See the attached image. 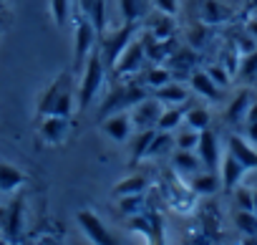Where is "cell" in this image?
I'll return each instance as SVG.
<instances>
[{"mask_svg": "<svg viewBox=\"0 0 257 245\" xmlns=\"http://www.w3.org/2000/svg\"><path fill=\"white\" fill-rule=\"evenodd\" d=\"M26 182H28V177H26L23 170H18L16 165L0 159V195H13V192H18Z\"/></svg>", "mask_w": 257, "mask_h": 245, "instance_id": "obj_17", "label": "cell"}, {"mask_svg": "<svg viewBox=\"0 0 257 245\" xmlns=\"http://www.w3.org/2000/svg\"><path fill=\"white\" fill-rule=\"evenodd\" d=\"M169 68H172L174 78H177V76H182V73H187V76H189V73L197 68V51H194L192 46L177 48V51L169 56Z\"/></svg>", "mask_w": 257, "mask_h": 245, "instance_id": "obj_21", "label": "cell"}, {"mask_svg": "<svg viewBox=\"0 0 257 245\" xmlns=\"http://www.w3.org/2000/svg\"><path fill=\"white\" fill-rule=\"evenodd\" d=\"M169 81H174V73H172V68L167 63H154L144 73V86L152 89V91L159 89V86H164V84H169Z\"/></svg>", "mask_w": 257, "mask_h": 245, "instance_id": "obj_27", "label": "cell"}, {"mask_svg": "<svg viewBox=\"0 0 257 245\" xmlns=\"http://www.w3.org/2000/svg\"><path fill=\"white\" fill-rule=\"evenodd\" d=\"M232 18V11L222 3V0H202V8H199V21L209 28L222 26Z\"/></svg>", "mask_w": 257, "mask_h": 245, "instance_id": "obj_18", "label": "cell"}, {"mask_svg": "<svg viewBox=\"0 0 257 245\" xmlns=\"http://www.w3.org/2000/svg\"><path fill=\"white\" fill-rule=\"evenodd\" d=\"M184 111H187V104H182V106H164L157 129H162V132H177L184 124Z\"/></svg>", "mask_w": 257, "mask_h": 245, "instance_id": "obj_26", "label": "cell"}, {"mask_svg": "<svg viewBox=\"0 0 257 245\" xmlns=\"http://www.w3.org/2000/svg\"><path fill=\"white\" fill-rule=\"evenodd\" d=\"M123 23H139L147 16V0H118Z\"/></svg>", "mask_w": 257, "mask_h": 245, "instance_id": "obj_29", "label": "cell"}, {"mask_svg": "<svg viewBox=\"0 0 257 245\" xmlns=\"http://www.w3.org/2000/svg\"><path fill=\"white\" fill-rule=\"evenodd\" d=\"M197 154L204 165V170H217L219 167V159H222V152H219V137L212 132V129H202L199 134V144H197Z\"/></svg>", "mask_w": 257, "mask_h": 245, "instance_id": "obj_13", "label": "cell"}, {"mask_svg": "<svg viewBox=\"0 0 257 245\" xmlns=\"http://www.w3.org/2000/svg\"><path fill=\"white\" fill-rule=\"evenodd\" d=\"M189 89H192L197 96L207 99V101L219 99V86L209 78V73H207L204 68H194V71L189 73Z\"/></svg>", "mask_w": 257, "mask_h": 245, "instance_id": "obj_19", "label": "cell"}, {"mask_svg": "<svg viewBox=\"0 0 257 245\" xmlns=\"http://www.w3.org/2000/svg\"><path fill=\"white\" fill-rule=\"evenodd\" d=\"M249 104H252V91H249V89H242V91L229 101V106H227V111H224L227 121H232V124H237V121H244Z\"/></svg>", "mask_w": 257, "mask_h": 245, "instance_id": "obj_24", "label": "cell"}, {"mask_svg": "<svg viewBox=\"0 0 257 245\" xmlns=\"http://www.w3.org/2000/svg\"><path fill=\"white\" fill-rule=\"evenodd\" d=\"M234 200H237V210H254V200H252V190L247 185H237L234 190Z\"/></svg>", "mask_w": 257, "mask_h": 245, "instance_id": "obj_40", "label": "cell"}, {"mask_svg": "<svg viewBox=\"0 0 257 245\" xmlns=\"http://www.w3.org/2000/svg\"><path fill=\"white\" fill-rule=\"evenodd\" d=\"M48 6H51V18L58 28H63L71 16H73V0H48Z\"/></svg>", "mask_w": 257, "mask_h": 245, "instance_id": "obj_33", "label": "cell"}, {"mask_svg": "<svg viewBox=\"0 0 257 245\" xmlns=\"http://www.w3.org/2000/svg\"><path fill=\"white\" fill-rule=\"evenodd\" d=\"M147 33H152V36L159 38V41H169V38H174V16L157 13V18L149 21Z\"/></svg>", "mask_w": 257, "mask_h": 245, "instance_id": "obj_28", "label": "cell"}, {"mask_svg": "<svg viewBox=\"0 0 257 245\" xmlns=\"http://www.w3.org/2000/svg\"><path fill=\"white\" fill-rule=\"evenodd\" d=\"M204 71L209 73V78H212V81H214V84H217L219 89L229 86V81H232V73H229V71H227V68H224V66L219 63V61H217V63H209V66H207Z\"/></svg>", "mask_w": 257, "mask_h": 245, "instance_id": "obj_39", "label": "cell"}, {"mask_svg": "<svg viewBox=\"0 0 257 245\" xmlns=\"http://www.w3.org/2000/svg\"><path fill=\"white\" fill-rule=\"evenodd\" d=\"M147 96H149L147 86H139L137 81H128V78H118V84L111 89V94L106 96V101L101 106V119L108 114H116V111H128L134 104H139Z\"/></svg>", "mask_w": 257, "mask_h": 245, "instance_id": "obj_3", "label": "cell"}, {"mask_svg": "<svg viewBox=\"0 0 257 245\" xmlns=\"http://www.w3.org/2000/svg\"><path fill=\"white\" fill-rule=\"evenodd\" d=\"M217 61H219V63H222V66H224V68H227V71L232 73V76H237V66H239V53L234 51V46H232V48H227V51H222V56H219Z\"/></svg>", "mask_w": 257, "mask_h": 245, "instance_id": "obj_41", "label": "cell"}, {"mask_svg": "<svg viewBox=\"0 0 257 245\" xmlns=\"http://www.w3.org/2000/svg\"><path fill=\"white\" fill-rule=\"evenodd\" d=\"M0 232L8 242H18L23 232V197L11 200L6 207H0Z\"/></svg>", "mask_w": 257, "mask_h": 245, "instance_id": "obj_9", "label": "cell"}, {"mask_svg": "<svg viewBox=\"0 0 257 245\" xmlns=\"http://www.w3.org/2000/svg\"><path fill=\"white\" fill-rule=\"evenodd\" d=\"M237 76L244 78V81H252L257 78V48L239 56V66H237Z\"/></svg>", "mask_w": 257, "mask_h": 245, "instance_id": "obj_37", "label": "cell"}, {"mask_svg": "<svg viewBox=\"0 0 257 245\" xmlns=\"http://www.w3.org/2000/svg\"><path fill=\"white\" fill-rule=\"evenodd\" d=\"M3 3H6V0H0V8H3Z\"/></svg>", "mask_w": 257, "mask_h": 245, "instance_id": "obj_50", "label": "cell"}, {"mask_svg": "<svg viewBox=\"0 0 257 245\" xmlns=\"http://www.w3.org/2000/svg\"><path fill=\"white\" fill-rule=\"evenodd\" d=\"M154 6L157 13H164V16H177L179 13V0H149Z\"/></svg>", "mask_w": 257, "mask_h": 245, "instance_id": "obj_42", "label": "cell"}, {"mask_svg": "<svg viewBox=\"0 0 257 245\" xmlns=\"http://www.w3.org/2000/svg\"><path fill=\"white\" fill-rule=\"evenodd\" d=\"M199 134H202V132H197V129L182 124V127L174 132V149H189V152H197Z\"/></svg>", "mask_w": 257, "mask_h": 245, "instance_id": "obj_32", "label": "cell"}, {"mask_svg": "<svg viewBox=\"0 0 257 245\" xmlns=\"http://www.w3.org/2000/svg\"><path fill=\"white\" fill-rule=\"evenodd\" d=\"M247 139L252 144H257V121H252V124H247Z\"/></svg>", "mask_w": 257, "mask_h": 245, "instance_id": "obj_45", "label": "cell"}, {"mask_svg": "<svg viewBox=\"0 0 257 245\" xmlns=\"http://www.w3.org/2000/svg\"><path fill=\"white\" fill-rule=\"evenodd\" d=\"M162 111H164V104L157 96H147V99H142L139 104H134L132 109H128V114H132V124H134L137 132L157 129Z\"/></svg>", "mask_w": 257, "mask_h": 245, "instance_id": "obj_8", "label": "cell"}, {"mask_svg": "<svg viewBox=\"0 0 257 245\" xmlns=\"http://www.w3.org/2000/svg\"><path fill=\"white\" fill-rule=\"evenodd\" d=\"M234 227L242 235H257V212L254 210H237L234 212Z\"/></svg>", "mask_w": 257, "mask_h": 245, "instance_id": "obj_34", "label": "cell"}, {"mask_svg": "<svg viewBox=\"0 0 257 245\" xmlns=\"http://www.w3.org/2000/svg\"><path fill=\"white\" fill-rule=\"evenodd\" d=\"M144 195H147V192H144ZM144 195H123V197H118V210H121V215L132 217V215H137V212H144Z\"/></svg>", "mask_w": 257, "mask_h": 245, "instance_id": "obj_38", "label": "cell"}, {"mask_svg": "<svg viewBox=\"0 0 257 245\" xmlns=\"http://www.w3.org/2000/svg\"><path fill=\"white\" fill-rule=\"evenodd\" d=\"M142 41H144L147 61H152V63H164V61H169V56L177 51L174 38H169V41H159V38H154L152 33H144Z\"/></svg>", "mask_w": 257, "mask_h": 245, "instance_id": "obj_16", "label": "cell"}, {"mask_svg": "<svg viewBox=\"0 0 257 245\" xmlns=\"http://www.w3.org/2000/svg\"><path fill=\"white\" fill-rule=\"evenodd\" d=\"M137 28H139L137 23H123L121 28L111 31L103 38V43H101V58H103L106 68H113V63L118 61V56L123 53V48L137 38Z\"/></svg>", "mask_w": 257, "mask_h": 245, "instance_id": "obj_6", "label": "cell"}, {"mask_svg": "<svg viewBox=\"0 0 257 245\" xmlns=\"http://www.w3.org/2000/svg\"><path fill=\"white\" fill-rule=\"evenodd\" d=\"M227 149L237 157V162H242V167L247 172H257V144H249V139H244L239 134H229Z\"/></svg>", "mask_w": 257, "mask_h": 245, "instance_id": "obj_14", "label": "cell"}, {"mask_svg": "<svg viewBox=\"0 0 257 245\" xmlns=\"http://www.w3.org/2000/svg\"><path fill=\"white\" fill-rule=\"evenodd\" d=\"M254 16H257V3H254Z\"/></svg>", "mask_w": 257, "mask_h": 245, "instance_id": "obj_51", "label": "cell"}, {"mask_svg": "<svg viewBox=\"0 0 257 245\" xmlns=\"http://www.w3.org/2000/svg\"><path fill=\"white\" fill-rule=\"evenodd\" d=\"M172 165H174V170H177L179 175L192 177V175H197V172H199L202 159H199V154H197V152H189V149H177V152H174V157H172Z\"/></svg>", "mask_w": 257, "mask_h": 245, "instance_id": "obj_23", "label": "cell"}, {"mask_svg": "<svg viewBox=\"0 0 257 245\" xmlns=\"http://www.w3.org/2000/svg\"><path fill=\"white\" fill-rule=\"evenodd\" d=\"M96 38H98L96 26L78 13L73 23V68H83L88 56L96 51Z\"/></svg>", "mask_w": 257, "mask_h": 245, "instance_id": "obj_4", "label": "cell"}, {"mask_svg": "<svg viewBox=\"0 0 257 245\" xmlns=\"http://www.w3.org/2000/svg\"><path fill=\"white\" fill-rule=\"evenodd\" d=\"M209 121H212V116L204 106H187V111H184V124L187 127L202 132V129H209Z\"/></svg>", "mask_w": 257, "mask_h": 245, "instance_id": "obj_31", "label": "cell"}, {"mask_svg": "<svg viewBox=\"0 0 257 245\" xmlns=\"http://www.w3.org/2000/svg\"><path fill=\"white\" fill-rule=\"evenodd\" d=\"M252 121H257V99H252V104L247 109V116H244V124H252Z\"/></svg>", "mask_w": 257, "mask_h": 245, "instance_id": "obj_44", "label": "cell"}, {"mask_svg": "<svg viewBox=\"0 0 257 245\" xmlns=\"http://www.w3.org/2000/svg\"><path fill=\"white\" fill-rule=\"evenodd\" d=\"M76 6H78V13L86 16L98 33H103L106 28V0H76Z\"/></svg>", "mask_w": 257, "mask_h": 245, "instance_id": "obj_22", "label": "cell"}, {"mask_svg": "<svg viewBox=\"0 0 257 245\" xmlns=\"http://www.w3.org/2000/svg\"><path fill=\"white\" fill-rule=\"evenodd\" d=\"M219 187H222V180H219L212 170H204V172H197V175L189 177V192H192V195L209 197V195H214Z\"/></svg>", "mask_w": 257, "mask_h": 245, "instance_id": "obj_20", "label": "cell"}, {"mask_svg": "<svg viewBox=\"0 0 257 245\" xmlns=\"http://www.w3.org/2000/svg\"><path fill=\"white\" fill-rule=\"evenodd\" d=\"M0 26H3V13H0Z\"/></svg>", "mask_w": 257, "mask_h": 245, "instance_id": "obj_49", "label": "cell"}, {"mask_svg": "<svg viewBox=\"0 0 257 245\" xmlns=\"http://www.w3.org/2000/svg\"><path fill=\"white\" fill-rule=\"evenodd\" d=\"M103 78H106V63H103L101 53L93 51L81 68V81H78V94H76L78 111H86L96 101V96L103 86Z\"/></svg>", "mask_w": 257, "mask_h": 245, "instance_id": "obj_2", "label": "cell"}, {"mask_svg": "<svg viewBox=\"0 0 257 245\" xmlns=\"http://www.w3.org/2000/svg\"><path fill=\"white\" fill-rule=\"evenodd\" d=\"M172 149H174V132H162V129H157L154 137H152V144H149V149H147V157H162V154H167V152H172Z\"/></svg>", "mask_w": 257, "mask_h": 245, "instance_id": "obj_30", "label": "cell"}, {"mask_svg": "<svg viewBox=\"0 0 257 245\" xmlns=\"http://www.w3.org/2000/svg\"><path fill=\"white\" fill-rule=\"evenodd\" d=\"M189 94H192V89L187 84L177 81V78L169 81V84H164V86H159V89H154V96L164 106H182V104L189 101Z\"/></svg>", "mask_w": 257, "mask_h": 245, "instance_id": "obj_15", "label": "cell"}, {"mask_svg": "<svg viewBox=\"0 0 257 245\" xmlns=\"http://www.w3.org/2000/svg\"><path fill=\"white\" fill-rule=\"evenodd\" d=\"M154 132H157V129H144V132H137L134 144H132V159H134V162H139V159H144V157H147V149H149V144H152Z\"/></svg>", "mask_w": 257, "mask_h": 245, "instance_id": "obj_36", "label": "cell"}, {"mask_svg": "<svg viewBox=\"0 0 257 245\" xmlns=\"http://www.w3.org/2000/svg\"><path fill=\"white\" fill-rule=\"evenodd\" d=\"M244 31H247V33H249V36L257 41V16H254V13H252V18H247V23H244Z\"/></svg>", "mask_w": 257, "mask_h": 245, "instance_id": "obj_43", "label": "cell"}, {"mask_svg": "<svg viewBox=\"0 0 257 245\" xmlns=\"http://www.w3.org/2000/svg\"><path fill=\"white\" fill-rule=\"evenodd\" d=\"M244 175H247V170L242 167V162H237V157H234L229 149H224V154H222V159H219V180H222V190L232 192L239 182H244Z\"/></svg>", "mask_w": 257, "mask_h": 245, "instance_id": "obj_12", "label": "cell"}, {"mask_svg": "<svg viewBox=\"0 0 257 245\" xmlns=\"http://www.w3.org/2000/svg\"><path fill=\"white\" fill-rule=\"evenodd\" d=\"M252 200H254V212H257V187L252 190Z\"/></svg>", "mask_w": 257, "mask_h": 245, "instance_id": "obj_48", "label": "cell"}, {"mask_svg": "<svg viewBox=\"0 0 257 245\" xmlns=\"http://www.w3.org/2000/svg\"><path fill=\"white\" fill-rule=\"evenodd\" d=\"M101 132H103L111 142H116V144L128 142V137L134 134L132 114H128V111H116V114L103 116V119H101Z\"/></svg>", "mask_w": 257, "mask_h": 245, "instance_id": "obj_10", "label": "cell"}, {"mask_svg": "<svg viewBox=\"0 0 257 245\" xmlns=\"http://www.w3.org/2000/svg\"><path fill=\"white\" fill-rule=\"evenodd\" d=\"M73 106H76V89H73V76L71 71H63L58 73L48 89L41 94V101H38V119L41 116H48V114H56V116H68L73 114Z\"/></svg>", "mask_w": 257, "mask_h": 245, "instance_id": "obj_1", "label": "cell"}, {"mask_svg": "<svg viewBox=\"0 0 257 245\" xmlns=\"http://www.w3.org/2000/svg\"><path fill=\"white\" fill-rule=\"evenodd\" d=\"M209 36H212V28L199 21L197 26L189 28V33H187V46H192L194 51H197V48H204V46L209 43Z\"/></svg>", "mask_w": 257, "mask_h": 245, "instance_id": "obj_35", "label": "cell"}, {"mask_svg": "<svg viewBox=\"0 0 257 245\" xmlns=\"http://www.w3.org/2000/svg\"><path fill=\"white\" fill-rule=\"evenodd\" d=\"M38 245H58V240H56V237H41Z\"/></svg>", "mask_w": 257, "mask_h": 245, "instance_id": "obj_47", "label": "cell"}, {"mask_svg": "<svg viewBox=\"0 0 257 245\" xmlns=\"http://www.w3.org/2000/svg\"><path fill=\"white\" fill-rule=\"evenodd\" d=\"M147 187H149V180L144 175H126L123 180L116 182L113 195L116 197H123V195H144Z\"/></svg>", "mask_w": 257, "mask_h": 245, "instance_id": "obj_25", "label": "cell"}, {"mask_svg": "<svg viewBox=\"0 0 257 245\" xmlns=\"http://www.w3.org/2000/svg\"><path fill=\"white\" fill-rule=\"evenodd\" d=\"M76 222H78L81 232L88 237V242H93V245H118V237L108 230V225L91 207H81L76 212Z\"/></svg>", "mask_w": 257, "mask_h": 245, "instance_id": "obj_5", "label": "cell"}, {"mask_svg": "<svg viewBox=\"0 0 257 245\" xmlns=\"http://www.w3.org/2000/svg\"><path fill=\"white\" fill-rule=\"evenodd\" d=\"M239 245H257V235H244L239 240Z\"/></svg>", "mask_w": 257, "mask_h": 245, "instance_id": "obj_46", "label": "cell"}, {"mask_svg": "<svg viewBox=\"0 0 257 245\" xmlns=\"http://www.w3.org/2000/svg\"><path fill=\"white\" fill-rule=\"evenodd\" d=\"M147 63V51H144V41L142 38H134L132 43H128L123 48V53L118 56V61L113 63V76L116 78H134L142 66Z\"/></svg>", "mask_w": 257, "mask_h": 245, "instance_id": "obj_7", "label": "cell"}, {"mask_svg": "<svg viewBox=\"0 0 257 245\" xmlns=\"http://www.w3.org/2000/svg\"><path fill=\"white\" fill-rule=\"evenodd\" d=\"M68 129H71L68 116H56V114L41 116L38 134H41V139H43L46 144H63L66 137H68Z\"/></svg>", "mask_w": 257, "mask_h": 245, "instance_id": "obj_11", "label": "cell"}]
</instances>
